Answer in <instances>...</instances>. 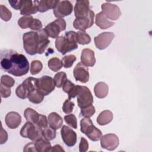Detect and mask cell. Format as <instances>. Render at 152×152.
Instances as JSON below:
<instances>
[{
  "label": "cell",
  "mask_w": 152,
  "mask_h": 152,
  "mask_svg": "<svg viewBox=\"0 0 152 152\" xmlns=\"http://www.w3.org/2000/svg\"><path fill=\"white\" fill-rule=\"evenodd\" d=\"M1 68L15 77L26 75L29 69V63L26 57L12 49H4L0 53Z\"/></svg>",
  "instance_id": "6da1fadb"
},
{
  "label": "cell",
  "mask_w": 152,
  "mask_h": 152,
  "mask_svg": "<svg viewBox=\"0 0 152 152\" xmlns=\"http://www.w3.org/2000/svg\"><path fill=\"white\" fill-rule=\"evenodd\" d=\"M55 47L62 55H65L66 53L77 49V33L74 31H69L65 33V36H58L55 40Z\"/></svg>",
  "instance_id": "7a4b0ae2"
},
{
  "label": "cell",
  "mask_w": 152,
  "mask_h": 152,
  "mask_svg": "<svg viewBox=\"0 0 152 152\" xmlns=\"http://www.w3.org/2000/svg\"><path fill=\"white\" fill-rule=\"evenodd\" d=\"M23 48L26 52L30 55L37 53L39 44V36L37 31H28L23 35Z\"/></svg>",
  "instance_id": "3957f363"
},
{
  "label": "cell",
  "mask_w": 152,
  "mask_h": 152,
  "mask_svg": "<svg viewBox=\"0 0 152 152\" xmlns=\"http://www.w3.org/2000/svg\"><path fill=\"white\" fill-rule=\"evenodd\" d=\"M80 131L93 141L100 140L102 136V131L93 125L89 118H84L80 121Z\"/></svg>",
  "instance_id": "277c9868"
},
{
  "label": "cell",
  "mask_w": 152,
  "mask_h": 152,
  "mask_svg": "<svg viewBox=\"0 0 152 152\" xmlns=\"http://www.w3.org/2000/svg\"><path fill=\"white\" fill-rule=\"evenodd\" d=\"M42 129L37 127L35 124L27 122L21 128L20 134L24 138H28L33 141H36L43 137L42 134Z\"/></svg>",
  "instance_id": "5b68a950"
},
{
  "label": "cell",
  "mask_w": 152,
  "mask_h": 152,
  "mask_svg": "<svg viewBox=\"0 0 152 152\" xmlns=\"http://www.w3.org/2000/svg\"><path fill=\"white\" fill-rule=\"evenodd\" d=\"M66 28V22L63 18H58L52 23L48 24L45 27V30L49 37L56 39L60 32Z\"/></svg>",
  "instance_id": "8992f818"
},
{
  "label": "cell",
  "mask_w": 152,
  "mask_h": 152,
  "mask_svg": "<svg viewBox=\"0 0 152 152\" xmlns=\"http://www.w3.org/2000/svg\"><path fill=\"white\" fill-rule=\"evenodd\" d=\"M77 97L78 105L81 109L88 107L93 103V97L87 87L80 86Z\"/></svg>",
  "instance_id": "52a82bcc"
},
{
  "label": "cell",
  "mask_w": 152,
  "mask_h": 152,
  "mask_svg": "<svg viewBox=\"0 0 152 152\" xmlns=\"http://www.w3.org/2000/svg\"><path fill=\"white\" fill-rule=\"evenodd\" d=\"M36 87L37 90L45 96L49 94L54 90L55 84L52 77L48 75H44L37 79Z\"/></svg>",
  "instance_id": "ba28073f"
},
{
  "label": "cell",
  "mask_w": 152,
  "mask_h": 152,
  "mask_svg": "<svg viewBox=\"0 0 152 152\" xmlns=\"http://www.w3.org/2000/svg\"><path fill=\"white\" fill-rule=\"evenodd\" d=\"M73 6L69 1H59L53 8V14L55 17L62 18L70 15L72 11Z\"/></svg>",
  "instance_id": "9c48e42d"
},
{
  "label": "cell",
  "mask_w": 152,
  "mask_h": 152,
  "mask_svg": "<svg viewBox=\"0 0 152 152\" xmlns=\"http://www.w3.org/2000/svg\"><path fill=\"white\" fill-rule=\"evenodd\" d=\"M115 37L112 32H103L94 38L96 47L100 50H103L107 48Z\"/></svg>",
  "instance_id": "30bf717a"
},
{
  "label": "cell",
  "mask_w": 152,
  "mask_h": 152,
  "mask_svg": "<svg viewBox=\"0 0 152 152\" xmlns=\"http://www.w3.org/2000/svg\"><path fill=\"white\" fill-rule=\"evenodd\" d=\"M119 143V138L114 134H107L102 136L100 138V145L102 148L107 150H115Z\"/></svg>",
  "instance_id": "8fae6325"
},
{
  "label": "cell",
  "mask_w": 152,
  "mask_h": 152,
  "mask_svg": "<svg viewBox=\"0 0 152 152\" xmlns=\"http://www.w3.org/2000/svg\"><path fill=\"white\" fill-rule=\"evenodd\" d=\"M101 8L107 18L110 20H117L121 15L120 8L115 4L105 2L102 4Z\"/></svg>",
  "instance_id": "7c38bea8"
},
{
  "label": "cell",
  "mask_w": 152,
  "mask_h": 152,
  "mask_svg": "<svg viewBox=\"0 0 152 152\" xmlns=\"http://www.w3.org/2000/svg\"><path fill=\"white\" fill-rule=\"evenodd\" d=\"M94 12L90 10L88 17L85 18H75L73 23V26L75 29L84 31L93 26L94 23Z\"/></svg>",
  "instance_id": "4fadbf2b"
},
{
  "label": "cell",
  "mask_w": 152,
  "mask_h": 152,
  "mask_svg": "<svg viewBox=\"0 0 152 152\" xmlns=\"http://www.w3.org/2000/svg\"><path fill=\"white\" fill-rule=\"evenodd\" d=\"M61 135L64 143L68 147L74 146L77 142V134L69 127L64 125L61 130Z\"/></svg>",
  "instance_id": "5bb4252c"
},
{
  "label": "cell",
  "mask_w": 152,
  "mask_h": 152,
  "mask_svg": "<svg viewBox=\"0 0 152 152\" xmlns=\"http://www.w3.org/2000/svg\"><path fill=\"white\" fill-rule=\"evenodd\" d=\"M73 74L76 81L86 83L89 80L88 69L87 66L84 65L81 62H79L76 65L74 69Z\"/></svg>",
  "instance_id": "9a60e30c"
},
{
  "label": "cell",
  "mask_w": 152,
  "mask_h": 152,
  "mask_svg": "<svg viewBox=\"0 0 152 152\" xmlns=\"http://www.w3.org/2000/svg\"><path fill=\"white\" fill-rule=\"evenodd\" d=\"M89 1L87 0H78L74 7V14L76 18L88 17L90 11Z\"/></svg>",
  "instance_id": "2e32d148"
},
{
  "label": "cell",
  "mask_w": 152,
  "mask_h": 152,
  "mask_svg": "<svg viewBox=\"0 0 152 152\" xmlns=\"http://www.w3.org/2000/svg\"><path fill=\"white\" fill-rule=\"evenodd\" d=\"M5 122L9 128L15 129L20 125L21 117L17 112H10L5 116Z\"/></svg>",
  "instance_id": "e0dca14e"
},
{
  "label": "cell",
  "mask_w": 152,
  "mask_h": 152,
  "mask_svg": "<svg viewBox=\"0 0 152 152\" xmlns=\"http://www.w3.org/2000/svg\"><path fill=\"white\" fill-rule=\"evenodd\" d=\"M39 11L37 1L24 0L23 7L20 10V14L24 15H30Z\"/></svg>",
  "instance_id": "ac0fdd59"
},
{
  "label": "cell",
  "mask_w": 152,
  "mask_h": 152,
  "mask_svg": "<svg viewBox=\"0 0 152 152\" xmlns=\"http://www.w3.org/2000/svg\"><path fill=\"white\" fill-rule=\"evenodd\" d=\"M81 62L86 66H93L96 63L94 52L90 49H84L81 52Z\"/></svg>",
  "instance_id": "d6986e66"
},
{
  "label": "cell",
  "mask_w": 152,
  "mask_h": 152,
  "mask_svg": "<svg viewBox=\"0 0 152 152\" xmlns=\"http://www.w3.org/2000/svg\"><path fill=\"white\" fill-rule=\"evenodd\" d=\"M79 85H75L71 81L66 80L62 85V89L68 95V99H71L77 96Z\"/></svg>",
  "instance_id": "ffe728a7"
},
{
  "label": "cell",
  "mask_w": 152,
  "mask_h": 152,
  "mask_svg": "<svg viewBox=\"0 0 152 152\" xmlns=\"http://www.w3.org/2000/svg\"><path fill=\"white\" fill-rule=\"evenodd\" d=\"M37 33L39 36V44L37 50V53L42 54L49 45L50 40L48 39L49 36L44 28L37 31Z\"/></svg>",
  "instance_id": "44dd1931"
},
{
  "label": "cell",
  "mask_w": 152,
  "mask_h": 152,
  "mask_svg": "<svg viewBox=\"0 0 152 152\" xmlns=\"http://www.w3.org/2000/svg\"><path fill=\"white\" fill-rule=\"evenodd\" d=\"M95 23L101 29H107L115 24L114 22L107 20V17L102 11L96 14Z\"/></svg>",
  "instance_id": "7402d4cb"
},
{
  "label": "cell",
  "mask_w": 152,
  "mask_h": 152,
  "mask_svg": "<svg viewBox=\"0 0 152 152\" xmlns=\"http://www.w3.org/2000/svg\"><path fill=\"white\" fill-rule=\"evenodd\" d=\"M48 123L50 128L57 130L61 128L63 124L62 117L56 112H52L48 116Z\"/></svg>",
  "instance_id": "603a6c76"
},
{
  "label": "cell",
  "mask_w": 152,
  "mask_h": 152,
  "mask_svg": "<svg viewBox=\"0 0 152 152\" xmlns=\"http://www.w3.org/2000/svg\"><path fill=\"white\" fill-rule=\"evenodd\" d=\"M108 86L104 82L97 83L94 87V92L95 96L99 99L106 97L108 94Z\"/></svg>",
  "instance_id": "cb8c5ba5"
},
{
  "label": "cell",
  "mask_w": 152,
  "mask_h": 152,
  "mask_svg": "<svg viewBox=\"0 0 152 152\" xmlns=\"http://www.w3.org/2000/svg\"><path fill=\"white\" fill-rule=\"evenodd\" d=\"M34 147L36 151L38 152L50 151L52 148L50 143L43 137H42L35 141Z\"/></svg>",
  "instance_id": "d4e9b609"
},
{
  "label": "cell",
  "mask_w": 152,
  "mask_h": 152,
  "mask_svg": "<svg viewBox=\"0 0 152 152\" xmlns=\"http://www.w3.org/2000/svg\"><path fill=\"white\" fill-rule=\"evenodd\" d=\"M113 113L109 110L102 111L97 118V122L100 125H105L109 124L113 119Z\"/></svg>",
  "instance_id": "484cf974"
},
{
  "label": "cell",
  "mask_w": 152,
  "mask_h": 152,
  "mask_svg": "<svg viewBox=\"0 0 152 152\" xmlns=\"http://www.w3.org/2000/svg\"><path fill=\"white\" fill-rule=\"evenodd\" d=\"M59 1L52 0H42L37 1L39 11L44 12L50 9H53L58 3Z\"/></svg>",
  "instance_id": "4316f807"
},
{
  "label": "cell",
  "mask_w": 152,
  "mask_h": 152,
  "mask_svg": "<svg viewBox=\"0 0 152 152\" xmlns=\"http://www.w3.org/2000/svg\"><path fill=\"white\" fill-rule=\"evenodd\" d=\"M24 116L27 122H30L34 124H36L39 119V114L33 109L30 107H27L24 110Z\"/></svg>",
  "instance_id": "83f0119b"
},
{
  "label": "cell",
  "mask_w": 152,
  "mask_h": 152,
  "mask_svg": "<svg viewBox=\"0 0 152 152\" xmlns=\"http://www.w3.org/2000/svg\"><path fill=\"white\" fill-rule=\"evenodd\" d=\"M34 21L31 15H24L20 18L18 20V25L23 29L30 28Z\"/></svg>",
  "instance_id": "f1b7e54d"
},
{
  "label": "cell",
  "mask_w": 152,
  "mask_h": 152,
  "mask_svg": "<svg viewBox=\"0 0 152 152\" xmlns=\"http://www.w3.org/2000/svg\"><path fill=\"white\" fill-rule=\"evenodd\" d=\"M27 98L30 102L34 104H39L43 100L44 96L36 89L30 93Z\"/></svg>",
  "instance_id": "f546056e"
},
{
  "label": "cell",
  "mask_w": 152,
  "mask_h": 152,
  "mask_svg": "<svg viewBox=\"0 0 152 152\" xmlns=\"http://www.w3.org/2000/svg\"><path fill=\"white\" fill-rule=\"evenodd\" d=\"M77 43L80 45H87L91 42L90 36L85 31L80 30L77 33Z\"/></svg>",
  "instance_id": "4dcf8cb0"
},
{
  "label": "cell",
  "mask_w": 152,
  "mask_h": 152,
  "mask_svg": "<svg viewBox=\"0 0 152 152\" xmlns=\"http://www.w3.org/2000/svg\"><path fill=\"white\" fill-rule=\"evenodd\" d=\"M48 66L52 71L54 72H57L59 71L62 67V61H61L58 58H52L50 59L48 63Z\"/></svg>",
  "instance_id": "1f68e13d"
},
{
  "label": "cell",
  "mask_w": 152,
  "mask_h": 152,
  "mask_svg": "<svg viewBox=\"0 0 152 152\" xmlns=\"http://www.w3.org/2000/svg\"><path fill=\"white\" fill-rule=\"evenodd\" d=\"M67 80L66 74L64 72H59L56 74L54 76L53 80L55 84V86L60 88L62 86L64 82Z\"/></svg>",
  "instance_id": "d6a6232c"
},
{
  "label": "cell",
  "mask_w": 152,
  "mask_h": 152,
  "mask_svg": "<svg viewBox=\"0 0 152 152\" xmlns=\"http://www.w3.org/2000/svg\"><path fill=\"white\" fill-rule=\"evenodd\" d=\"M56 130L50 128L46 127L45 128L42 129V137L48 141H51L53 140L56 137Z\"/></svg>",
  "instance_id": "836d02e7"
},
{
  "label": "cell",
  "mask_w": 152,
  "mask_h": 152,
  "mask_svg": "<svg viewBox=\"0 0 152 152\" xmlns=\"http://www.w3.org/2000/svg\"><path fill=\"white\" fill-rule=\"evenodd\" d=\"M43 68V64L40 61L34 60L31 63L30 74L31 75H36L39 73Z\"/></svg>",
  "instance_id": "e575fe53"
},
{
  "label": "cell",
  "mask_w": 152,
  "mask_h": 152,
  "mask_svg": "<svg viewBox=\"0 0 152 152\" xmlns=\"http://www.w3.org/2000/svg\"><path fill=\"white\" fill-rule=\"evenodd\" d=\"M77 58L76 56L74 55H68L65 56L62 59V65L65 68H70L72 66L74 62L76 61Z\"/></svg>",
  "instance_id": "d590c367"
},
{
  "label": "cell",
  "mask_w": 152,
  "mask_h": 152,
  "mask_svg": "<svg viewBox=\"0 0 152 152\" xmlns=\"http://www.w3.org/2000/svg\"><path fill=\"white\" fill-rule=\"evenodd\" d=\"M1 18L4 21H9L12 17V12L4 5H0Z\"/></svg>",
  "instance_id": "8d00e7d4"
},
{
  "label": "cell",
  "mask_w": 152,
  "mask_h": 152,
  "mask_svg": "<svg viewBox=\"0 0 152 152\" xmlns=\"http://www.w3.org/2000/svg\"><path fill=\"white\" fill-rule=\"evenodd\" d=\"M65 122L71 127L77 129V119L74 114H69L64 116Z\"/></svg>",
  "instance_id": "74e56055"
},
{
  "label": "cell",
  "mask_w": 152,
  "mask_h": 152,
  "mask_svg": "<svg viewBox=\"0 0 152 152\" xmlns=\"http://www.w3.org/2000/svg\"><path fill=\"white\" fill-rule=\"evenodd\" d=\"M96 110L94 107L93 105H91L88 107L81 108L80 111V115L84 116V118H90L95 113Z\"/></svg>",
  "instance_id": "f35d334b"
},
{
  "label": "cell",
  "mask_w": 152,
  "mask_h": 152,
  "mask_svg": "<svg viewBox=\"0 0 152 152\" xmlns=\"http://www.w3.org/2000/svg\"><path fill=\"white\" fill-rule=\"evenodd\" d=\"M1 84L5 87L11 88L15 84V80L7 75H4L1 78Z\"/></svg>",
  "instance_id": "ab89813d"
},
{
  "label": "cell",
  "mask_w": 152,
  "mask_h": 152,
  "mask_svg": "<svg viewBox=\"0 0 152 152\" xmlns=\"http://www.w3.org/2000/svg\"><path fill=\"white\" fill-rule=\"evenodd\" d=\"M48 124H49V123H48L46 116L44 115L39 114V119L35 125L39 128L43 129V128L48 127Z\"/></svg>",
  "instance_id": "60d3db41"
},
{
  "label": "cell",
  "mask_w": 152,
  "mask_h": 152,
  "mask_svg": "<svg viewBox=\"0 0 152 152\" xmlns=\"http://www.w3.org/2000/svg\"><path fill=\"white\" fill-rule=\"evenodd\" d=\"M74 103L70 101L69 99L66 100L63 103L62 106V110L65 113H70L72 112L73 108L74 107Z\"/></svg>",
  "instance_id": "b9f144b4"
},
{
  "label": "cell",
  "mask_w": 152,
  "mask_h": 152,
  "mask_svg": "<svg viewBox=\"0 0 152 152\" xmlns=\"http://www.w3.org/2000/svg\"><path fill=\"white\" fill-rule=\"evenodd\" d=\"M15 94L18 97L21 99H25L28 97V93L24 90L21 84L17 87L15 90Z\"/></svg>",
  "instance_id": "7bdbcfd3"
},
{
  "label": "cell",
  "mask_w": 152,
  "mask_h": 152,
  "mask_svg": "<svg viewBox=\"0 0 152 152\" xmlns=\"http://www.w3.org/2000/svg\"><path fill=\"white\" fill-rule=\"evenodd\" d=\"M0 93L1 96L3 98H7L10 96L11 94V91L10 88L7 87L2 85V84H0Z\"/></svg>",
  "instance_id": "ee69618b"
},
{
  "label": "cell",
  "mask_w": 152,
  "mask_h": 152,
  "mask_svg": "<svg viewBox=\"0 0 152 152\" xmlns=\"http://www.w3.org/2000/svg\"><path fill=\"white\" fill-rule=\"evenodd\" d=\"M88 143L87 140L84 138L81 137V141L79 144V151L80 152H85L88 150Z\"/></svg>",
  "instance_id": "f6af8a7d"
},
{
  "label": "cell",
  "mask_w": 152,
  "mask_h": 152,
  "mask_svg": "<svg viewBox=\"0 0 152 152\" xmlns=\"http://www.w3.org/2000/svg\"><path fill=\"white\" fill-rule=\"evenodd\" d=\"M8 2L10 3V4L12 7V8H13L14 9H15L16 10H19L21 9L23 5L24 1L9 0Z\"/></svg>",
  "instance_id": "bcb514c9"
},
{
  "label": "cell",
  "mask_w": 152,
  "mask_h": 152,
  "mask_svg": "<svg viewBox=\"0 0 152 152\" xmlns=\"http://www.w3.org/2000/svg\"><path fill=\"white\" fill-rule=\"evenodd\" d=\"M42 28V24L41 21L37 18H34L33 23L30 28L33 30L39 31V30H41Z\"/></svg>",
  "instance_id": "7dc6e473"
},
{
  "label": "cell",
  "mask_w": 152,
  "mask_h": 152,
  "mask_svg": "<svg viewBox=\"0 0 152 152\" xmlns=\"http://www.w3.org/2000/svg\"><path fill=\"white\" fill-rule=\"evenodd\" d=\"M0 144H3L8 140V134L7 131L3 128L2 126L1 128V134H0Z\"/></svg>",
  "instance_id": "c3c4849f"
},
{
  "label": "cell",
  "mask_w": 152,
  "mask_h": 152,
  "mask_svg": "<svg viewBox=\"0 0 152 152\" xmlns=\"http://www.w3.org/2000/svg\"><path fill=\"white\" fill-rule=\"evenodd\" d=\"M24 151H36V149H35V147H34V142H30L28 144H27V145H26V146L24 147V148L23 150Z\"/></svg>",
  "instance_id": "681fc988"
},
{
  "label": "cell",
  "mask_w": 152,
  "mask_h": 152,
  "mask_svg": "<svg viewBox=\"0 0 152 152\" xmlns=\"http://www.w3.org/2000/svg\"><path fill=\"white\" fill-rule=\"evenodd\" d=\"M50 151H64L62 147L59 144L55 145L53 147H52Z\"/></svg>",
  "instance_id": "f907efd6"
}]
</instances>
